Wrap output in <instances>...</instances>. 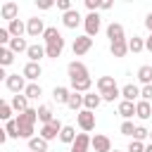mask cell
<instances>
[{
	"mask_svg": "<svg viewBox=\"0 0 152 152\" xmlns=\"http://www.w3.org/2000/svg\"><path fill=\"white\" fill-rule=\"evenodd\" d=\"M24 95H26L28 100H36V97H40V95H43V88H40L38 83H28V86H26V90H24Z\"/></svg>",
	"mask_w": 152,
	"mask_h": 152,
	"instance_id": "obj_36",
	"label": "cell"
},
{
	"mask_svg": "<svg viewBox=\"0 0 152 152\" xmlns=\"http://www.w3.org/2000/svg\"><path fill=\"white\" fill-rule=\"evenodd\" d=\"M5 131H7V135H10V138H19V126H17V119H12V121H7V126H5Z\"/></svg>",
	"mask_w": 152,
	"mask_h": 152,
	"instance_id": "obj_38",
	"label": "cell"
},
{
	"mask_svg": "<svg viewBox=\"0 0 152 152\" xmlns=\"http://www.w3.org/2000/svg\"><path fill=\"white\" fill-rule=\"evenodd\" d=\"M66 74H69V81H78V78H88V76H90V74H88V66H86L83 62H78V59L69 62Z\"/></svg>",
	"mask_w": 152,
	"mask_h": 152,
	"instance_id": "obj_3",
	"label": "cell"
},
{
	"mask_svg": "<svg viewBox=\"0 0 152 152\" xmlns=\"http://www.w3.org/2000/svg\"><path fill=\"white\" fill-rule=\"evenodd\" d=\"M76 121H78V126H81L83 133H90V131L95 128V112H90V109H81V112L76 114Z\"/></svg>",
	"mask_w": 152,
	"mask_h": 152,
	"instance_id": "obj_4",
	"label": "cell"
},
{
	"mask_svg": "<svg viewBox=\"0 0 152 152\" xmlns=\"http://www.w3.org/2000/svg\"><path fill=\"white\" fill-rule=\"evenodd\" d=\"M62 128H64V126H62V121H59V119H55V121H50V124H45V126H40V133H38V135H40L43 140H48V142H50V140H55V138H59V133H62Z\"/></svg>",
	"mask_w": 152,
	"mask_h": 152,
	"instance_id": "obj_1",
	"label": "cell"
},
{
	"mask_svg": "<svg viewBox=\"0 0 152 152\" xmlns=\"http://www.w3.org/2000/svg\"><path fill=\"white\" fill-rule=\"evenodd\" d=\"M90 145H93V138L88 133H78L76 140H74V145H71V152H88Z\"/></svg>",
	"mask_w": 152,
	"mask_h": 152,
	"instance_id": "obj_9",
	"label": "cell"
},
{
	"mask_svg": "<svg viewBox=\"0 0 152 152\" xmlns=\"http://www.w3.org/2000/svg\"><path fill=\"white\" fill-rule=\"evenodd\" d=\"M52 97H55L59 104H66V102H69V97H71V90H69V88H64V86H57V88L52 90Z\"/></svg>",
	"mask_w": 152,
	"mask_h": 152,
	"instance_id": "obj_26",
	"label": "cell"
},
{
	"mask_svg": "<svg viewBox=\"0 0 152 152\" xmlns=\"http://www.w3.org/2000/svg\"><path fill=\"white\" fill-rule=\"evenodd\" d=\"M43 40H45V45H52V43H62L64 38H62V33H59L55 26H48L45 33H43Z\"/></svg>",
	"mask_w": 152,
	"mask_h": 152,
	"instance_id": "obj_22",
	"label": "cell"
},
{
	"mask_svg": "<svg viewBox=\"0 0 152 152\" xmlns=\"http://www.w3.org/2000/svg\"><path fill=\"white\" fill-rule=\"evenodd\" d=\"M7 48H10L14 55H17V52H28V45H26V40H24V38H12Z\"/></svg>",
	"mask_w": 152,
	"mask_h": 152,
	"instance_id": "obj_33",
	"label": "cell"
},
{
	"mask_svg": "<svg viewBox=\"0 0 152 152\" xmlns=\"http://www.w3.org/2000/svg\"><path fill=\"white\" fill-rule=\"evenodd\" d=\"M145 152H152V142H150V145H145Z\"/></svg>",
	"mask_w": 152,
	"mask_h": 152,
	"instance_id": "obj_49",
	"label": "cell"
},
{
	"mask_svg": "<svg viewBox=\"0 0 152 152\" xmlns=\"http://www.w3.org/2000/svg\"><path fill=\"white\" fill-rule=\"evenodd\" d=\"M135 116L138 119H150L152 116V102H145V100H138L135 102Z\"/></svg>",
	"mask_w": 152,
	"mask_h": 152,
	"instance_id": "obj_17",
	"label": "cell"
},
{
	"mask_svg": "<svg viewBox=\"0 0 152 152\" xmlns=\"http://www.w3.org/2000/svg\"><path fill=\"white\" fill-rule=\"evenodd\" d=\"M119 131H121V135H131V138H133V133H135V126H133V121H124Z\"/></svg>",
	"mask_w": 152,
	"mask_h": 152,
	"instance_id": "obj_40",
	"label": "cell"
},
{
	"mask_svg": "<svg viewBox=\"0 0 152 152\" xmlns=\"http://www.w3.org/2000/svg\"><path fill=\"white\" fill-rule=\"evenodd\" d=\"M90 48H93V38H90V36H78V38L74 40V45H71V50H74V55H76V57L86 55Z\"/></svg>",
	"mask_w": 152,
	"mask_h": 152,
	"instance_id": "obj_7",
	"label": "cell"
},
{
	"mask_svg": "<svg viewBox=\"0 0 152 152\" xmlns=\"http://www.w3.org/2000/svg\"><path fill=\"white\" fill-rule=\"evenodd\" d=\"M14 62V52L10 48H0V66H10Z\"/></svg>",
	"mask_w": 152,
	"mask_h": 152,
	"instance_id": "obj_35",
	"label": "cell"
},
{
	"mask_svg": "<svg viewBox=\"0 0 152 152\" xmlns=\"http://www.w3.org/2000/svg\"><path fill=\"white\" fill-rule=\"evenodd\" d=\"M145 50H150V52H152V33L145 38Z\"/></svg>",
	"mask_w": 152,
	"mask_h": 152,
	"instance_id": "obj_47",
	"label": "cell"
},
{
	"mask_svg": "<svg viewBox=\"0 0 152 152\" xmlns=\"http://www.w3.org/2000/svg\"><path fill=\"white\" fill-rule=\"evenodd\" d=\"M0 17L7 19V21L19 19V5H17V2H5V5L0 7Z\"/></svg>",
	"mask_w": 152,
	"mask_h": 152,
	"instance_id": "obj_11",
	"label": "cell"
},
{
	"mask_svg": "<svg viewBox=\"0 0 152 152\" xmlns=\"http://www.w3.org/2000/svg\"><path fill=\"white\" fill-rule=\"evenodd\" d=\"M107 38H109V43L126 40V36H124V26H121L119 21H112V24L107 26Z\"/></svg>",
	"mask_w": 152,
	"mask_h": 152,
	"instance_id": "obj_8",
	"label": "cell"
},
{
	"mask_svg": "<svg viewBox=\"0 0 152 152\" xmlns=\"http://www.w3.org/2000/svg\"><path fill=\"white\" fill-rule=\"evenodd\" d=\"M138 81H140L142 86H150V83H152V66H150V64H142V66L138 69Z\"/></svg>",
	"mask_w": 152,
	"mask_h": 152,
	"instance_id": "obj_32",
	"label": "cell"
},
{
	"mask_svg": "<svg viewBox=\"0 0 152 152\" xmlns=\"http://www.w3.org/2000/svg\"><path fill=\"white\" fill-rule=\"evenodd\" d=\"M90 147H93L95 152H112V140H109L107 135H102V133H95Z\"/></svg>",
	"mask_w": 152,
	"mask_h": 152,
	"instance_id": "obj_10",
	"label": "cell"
},
{
	"mask_svg": "<svg viewBox=\"0 0 152 152\" xmlns=\"http://www.w3.org/2000/svg\"><path fill=\"white\" fill-rule=\"evenodd\" d=\"M81 21H83V17L78 14V10H69L66 14H62V24H64L66 28H76Z\"/></svg>",
	"mask_w": 152,
	"mask_h": 152,
	"instance_id": "obj_12",
	"label": "cell"
},
{
	"mask_svg": "<svg viewBox=\"0 0 152 152\" xmlns=\"http://www.w3.org/2000/svg\"><path fill=\"white\" fill-rule=\"evenodd\" d=\"M145 138H150V131L145 128V126H135V133H133V140H145Z\"/></svg>",
	"mask_w": 152,
	"mask_h": 152,
	"instance_id": "obj_39",
	"label": "cell"
},
{
	"mask_svg": "<svg viewBox=\"0 0 152 152\" xmlns=\"http://www.w3.org/2000/svg\"><path fill=\"white\" fill-rule=\"evenodd\" d=\"M38 121L45 126V124H50V121H55V114H52V107L50 104H40L38 107Z\"/></svg>",
	"mask_w": 152,
	"mask_h": 152,
	"instance_id": "obj_25",
	"label": "cell"
},
{
	"mask_svg": "<svg viewBox=\"0 0 152 152\" xmlns=\"http://www.w3.org/2000/svg\"><path fill=\"white\" fill-rule=\"evenodd\" d=\"M76 135H78V133H76V128H74V126H64V128H62V133H59V140H62V142H66V145H74Z\"/></svg>",
	"mask_w": 152,
	"mask_h": 152,
	"instance_id": "obj_31",
	"label": "cell"
},
{
	"mask_svg": "<svg viewBox=\"0 0 152 152\" xmlns=\"http://www.w3.org/2000/svg\"><path fill=\"white\" fill-rule=\"evenodd\" d=\"M5 86H7V90H12L14 95H19V93L26 90V78L19 76V74H10L7 81H5Z\"/></svg>",
	"mask_w": 152,
	"mask_h": 152,
	"instance_id": "obj_5",
	"label": "cell"
},
{
	"mask_svg": "<svg viewBox=\"0 0 152 152\" xmlns=\"http://www.w3.org/2000/svg\"><path fill=\"white\" fill-rule=\"evenodd\" d=\"M150 140H152V131H150Z\"/></svg>",
	"mask_w": 152,
	"mask_h": 152,
	"instance_id": "obj_50",
	"label": "cell"
},
{
	"mask_svg": "<svg viewBox=\"0 0 152 152\" xmlns=\"http://www.w3.org/2000/svg\"><path fill=\"white\" fill-rule=\"evenodd\" d=\"M145 26H147V31L152 33V12H150V14L145 17Z\"/></svg>",
	"mask_w": 152,
	"mask_h": 152,
	"instance_id": "obj_46",
	"label": "cell"
},
{
	"mask_svg": "<svg viewBox=\"0 0 152 152\" xmlns=\"http://www.w3.org/2000/svg\"><path fill=\"white\" fill-rule=\"evenodd\" d=\"M128 152H145V142H140V140H131Z\"/></svg>",
	"mask_w": 152,
	"mask_h": 152,
	"instance_id": "obj_42",
	"label": "cell"
},
{
	"mask_svg": "<svg viewBox=\"0 0 152 152\" xmlns=\"http://www.w3.org/2000/svg\"><path fill=\"white\" fill-rule=\"evenodd\" d=\"M121 97L128 100V102H138V100H140V88H138L135 83H126V86L121 88Z\"/></svg>",
	"mask_w": 152,
	"mask_h": 152,
	"instance_id": "obj_13",
	"label": "cell"
},
{
	"mask_svg": "<svg viewBox=\"0 0 152 152\" xmlns=\"http://www.w3.org/2000/svg\"><path fill=\"white\" fill-rule=\"evenodd\" d=\"M100 5H102V0H86V7H88L90 12H97Z\"/></svg>",
	"mask_w": 152,
	"mask_h": 152,
	"instance_id": "obj_44",
	"label": "cell"
},
{
	"mask_svg": "<svg viewBox=\"0 0 152 152\" xmlns=\"http://www.w3.org/2000/svg\"><path fill=\"white\" fill-rule=\"evenodd\" d=\"M7 31L12 33V38H21V36L26 33V24H24L21 19H14V21H10V26H7Z\"/></svg>",
	"mask_w": 152,
	"mask_h": 152,
	"instance_id": "obj_23",
	"label": "cell"
},
{
	"mask_svg": "<svg viewBox=\"0 0 152 152\" xmlns=\"http://www.w3.org/2000/svg\"><path fill=\"white\" fill-rule=\"evenodd\" d=\"M90 86H93V78H78V81H71V90L74 93H90Z\"/></svg>",
	"mask_w": 152,
	"mask_h": 152,
	"instance_id": "obj_24",
	"label": "cell"
},
{
	"mask_svg": "<svg viewBox=\"0 0 152 152\" xmlns=\"http://www.w3.org/2000/svg\"><path fill=\"white\" fill-rule=\"evenodd\" d=\"M83 26H86V36H97V31L102 28V21H100V14L97 12H88L83 17Z\"/></svg>",
	"mask_w": 152,
	"mask_h": 152,
	"instance_id": "obj_2",
	"label": "cell"
},
{
	"mask_svg": "<svg viewBox=\"0 0 152 152\" xmlns=\"http://www.w3.org/2000/svg\"><path fill=\"white\" fill-rule=\"evenodd\" d=\"M57 10H62V12L66 14L69 10H74V7H71V0H57Z\"/></svg>",
	"mask_w": 152,
	"mask_h": 152,
	"instance_id": "obj_43",
	"label": "cell"
},
{
	"mask_svg": "<svg viewBox=\"0 0 152 152\" xmlns=\"http://www.w3.org/2000/svg\"><path fill=\"white\" fill-rule=\"evenodd\" d=\"M36 121H38V109H26V112H21V114H17V124H31V126H36Z\"/></svg>",
	"mask_w": 152,
	"mask_h": 152,
	"instance_id": "obj_21",
	"label": "cell"
},
{
	"mask_svg": "<svg viewBox=\"0 0 152 152\" xmlns=\"http://www.w3.org/2000/svg\"><path fill=\"white\" fill-rule=\"evenodd\" d=\"M0 119L2 121H12V104L10 102H2L0 104Z\"/></svg>",
	"mask_w": 152,
	"mask_h": 152,
	"instance_id": "obj_37",
	"label": "cell"
},
{
	"mask_svg": "<svg viewBox=\"0 0 152 152\" xmlns=\"http://www.w3.org/2000/svg\"><path fill=\"white\" fill-rule=\"evenodd\" d=\"M26 55H28V62H36V64H40V59L48 57L45 55V45H38V43L36 45H28V52Z\"/></svg>",
	"mask_w": 152,
	"mask_h": 152,
	"instance_id": "obj_16",
	"label": "cell"
},
{
	"mask_svg": "<svg viewBox=\"0 0 152 152\" xmlns=\"http://www.w3.org/2000/svg\"><path fill=\"white\" fill-rule=\"evenodd\" d=\"M95 86H97V90H100V95H104V93H109V90H114V88H119V86H116V81H114V76H100Z\"/></svg>",
	"mask_w": 152,
	"mask_h": 152,
	"instance_id": "obj_15",
	"label": "cell"
},
{
	"mask_svg": "<svg viewBox=\"0 0 152 152\" xmlns=\"http://www.w3.org/2000/svg\"><path fill=\"white\" fill-rule=\"evenodd\" d=\"M116 112L124 116V121H128L133 114H135V102H128V100H121L119 102V107H116Z\"/></svg>",
	"mask_w": 152,
	"mask_h": 152,
	"instance_id": "obj_20",
	"label": "cell"
},
{
	"mask_svg": "<svg viewBox=\"0 0 152 152\" xmlns=\"http://www.w3.org/2000/svg\"><path fill=\"white\" fill-rule=\"evenodd\" d=\"M66 107H69V109H74V112L78 114V112L83 109V95H81V93H74V90H71V97H69Z\"/></svg>",
	"mask_w": 152,
	"mask_h": 152,
	"instance_id": "obj_30",
	"label": "cell"
},
{
	"mask_svg": "<svg viewBox=\"0 0 152 152\" xmlns=\"http://www.w3.org/2000/svg\"><path fill=\"white\" fill-rule=\"evenodd\" d=\"M28 152H48V140H43L40 135L28 140Z\"/></svg>",
	"mask_w": 152,
	"mask_h": 152,
	"instance_id": "obj_27",
	"label": "cell"
},
{
	"mask_svg": "<svg viewBox=\"0 0 152 152\" xmlns=\"http://www.w3.org/2000/svg\"><path fill=\"white\" fill-rule=\"evenodd\" d=\"M112 152H119V150H112Z\"/></svg>",
	"mask_w": 152,
	"mask_h": 152,
	"instance_id": "obj_51",
	"label": "cell"
},
{
	"mask_svg": "<svg viewBox=\"0 0 152 152\" xmlns=\"http://www.w3.org/2000/svg\"><path fill=\"white\" fill-rule=\"evenodd\" d=\"M45 24H43V19H38V17H31L28 21H26V33L31 36V38H38V36H43L45 33Z\"/></svg>",
	"mask_w": 152,
	"mask_h": 152,
	"instance_id": "obj_6",
	"label": "cell"
},
{
	"mask_svg": "<svg viewBox=\"0 0 152 152\" xmlns=\"http://www.w3.org/2000/svg\"><path fill=\"white\" fill-rule=\"evenodd\" d=\"M142 50H145V38H140V36L128 38V52L138 55V52H142Z\"/></svg>",
	"mask_w": 152,
	"mask_h": 152,
	"instance_id": "obj_28",
	"label": "cell"
},
{
	"mask_svg": "<svg viewBox=\"0 0 152 152\" xmlns=\"http://www.w3.org/2000/svg\"><path fill=\"white\" fill-rule=\"evenodd\" d=\"M40 74H43V66H40V64H36V62H28V64L21 69V76H24V78H28V81H36Z\"/></svg>",
	"mask_w": 152,
	"mask_h": 152,
	"instance_id": "obj_14",
	"label": "cell"
},
{
	"mask_svg": "<svg viewBox=\"0 0 152 152\" xmlns=\"http://www.w3.org/2000/svg\"><path fill=\"white\" fill-rule=\"evenodd\" d=\"M109 52L114 57H124L128 52V40H119V43H109Z\"/></svg>",
	"mask_w": 152,
	"mask_h": 152,
	"instance_id": "obj_29",
	"label": "cell"
},
{
	"mask_svg": "<svg viewBox=\"0 0 152 152\" xmlns=\"http://www.w3.org/2000/svg\"><path fill=\"white\" fill-rule=\"evenodd\" d=\"M10 104H12V109H14V112H19V114H21V112H26V109H28V97H26L24 93L12 95V102H10Z\"/></svg>",
	"mask_w": 152,
	"mask_h": 152,
	"instance_id": "obj_19",
	"label": "cell"
},
{
	"mask_svg": "<svg viewBox=\"0 0 152 152\" xmlns=\"http://www.w3.org/2000/svg\"><path fill=\"white\" fill-rule=\"evenodd\" d=\"M62 50H64V40H62V43H52V45H45V55H48L50 59H57V57L62 55Z\"/></svg>",
	"mask_w": 152,
	"mask_h": 152,
	"instance_id": "obj_34",
	"label": "cell"
},
{
	"mask_svg": "<svg viewBox=\"0 0 152 152\" xmlns=\"http://www.w3.org/2000/svg\"><path fill=\"white\" fill-rule=\"evenodd\" d=\"M100 102H102V95H95V93H86V95H83V109L95 112V109L100 107Z\"/></svg>",
	"mask_w": 152,
	"mask_h": 152,
	"instance_id": "obj_18",
	"label": "cell"
},
{
	"mask_svg": "<svg viewBox=\"0 0 152 152\" xmlns=\"http://www.w3.org/2000/svg\"><path fill=\"white\" fill-rule=\"evenodd\" d=\"M140 100H145V102H152V83L140 88Z\"/></svg>",
	"mask_w": 152,
	"mask_h": 152,
	"instance_id": "obj_41",
	"label": "cell"
},
{
	"mask_svg": "<svg viewBox=\"0 0 152 152\" xmlns=\"http://www.w3.org/2000/svg\"><path fill=\"white\" fill-rule=\"evenodd\" d=\"M109 7H112V2H109V0H102V5H100V10H109Z\"/></svg>",
	"mask_w": 152,
	"mask_h": 152,
	"instance_id": "obj_48",
	"label": "cell"
},
{
	"mask_svg": "<svg viewBox=\"0 0 152 152\" xmlns=\"http://www.w3.org/2000/svg\"><path fill=\"white\" fill-rule=\"evenodd\" d=\"M36 5H38L40 10H50V7L55 5V2H52V0H36Z\"/></svg>",
	"mask_w": 152,
	"mask_h": 152,
	"instance_id": "obj_45",
	"label": "cell"
}]
</instances>
